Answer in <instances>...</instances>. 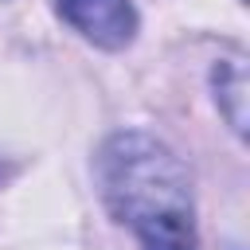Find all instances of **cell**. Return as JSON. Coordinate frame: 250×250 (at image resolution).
Returning a JSON list of instances; mask_svg holds the SVG:
<instances>
[{"label": "cell", "instance_id": "cell-1", "mask_svg": "<svg viewBox=\"0 0 250 250\" xmlns=\"http://www.w3.org/2000/svg\"><path fill=\"white\" fill-rule=\"evenodd\" d=\"M98 184L113 219L129 223L141 250H199L188 164L148 133H117L98 152Z\"/></svg>", "mask_w": 250, "mask_h": 250}, {"label": "cell", "instance_id": "cell-2", "mask_svg": "<svg viewBox=\"0 0 250 250\" xmlns=\"http://www.w3.org/2000/svg\"><path fill=\"white\" fill-rule=\"evenodd\" d=\"M59 16L105 51H121L137 35V12L129 0H55Z\"/></svg>", "mask_w": 250, "mask_h": 250}, {"label": "cell", "instance_id": "cell-3", "mask_svg": "<svg viewBox=\"0 0 250 250\" xmlns=\"http://www.w3.org/2000/svg\"><path fill=\"white\" fill-rule=\"evenodd\" d=\"M211 82H215V102H219V109L227 113L230 129L242 137V133H246V66H242V59H238V55H234V59H223V62L215 66Z\"/></svg>", "mask_w": 250, "mask_h": 250}]
</instances>
